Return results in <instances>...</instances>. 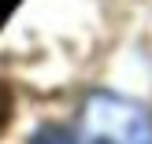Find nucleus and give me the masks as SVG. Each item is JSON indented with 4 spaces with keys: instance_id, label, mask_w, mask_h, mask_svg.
Segmentation results:
<instances>
[{
    "instance_id": "f03ea898",
    "label": "nucleus",
    "mask_w": 152,
    "mask_h": 144,
    "mask_svg": "<svg viewBox=\"0 0 152 144\" xmlns=\"http://www.w3.org/2000/svg\"><path fill=\"white\" fill-rule=\"evenodd\" d=\"M7 118H11V89H7V81L0 78V130L7 126Z\"/></svg>"
},
{
    "instance_id": "f257e3e1",
    "label": "nucleus",
    "mask_w": 152,
    "mask_h": 144,
    "mask_svg": "<svg viewBox=\"0 0 152 144\" xmlns=\"http://www.w3.org/2000/svg\"><path fill=\"white\" fill-rule=\"evenodd\" d=\"M89 126L100 137H111L108 144H152V130H148V115L145 107L123 100V96H108L96 93L89 100Z\"/></svg>"
},
{
    "instance_id": "7ed1b4c3",
    "label": "nucleus",
    "mask_w": 152,
    "mask_h": 144,
    "mask_svg": "<svg viewBox=\"0 0 152 144\" xmlns=\"http://www.w3.org/2000/svg\"><path fill=\"white\" fill-rule=\"evenodd\" d=\"M19 4H22V0H0V26L7 22V15H11V11H15Z\"/></svg>"
}]
</instances>
